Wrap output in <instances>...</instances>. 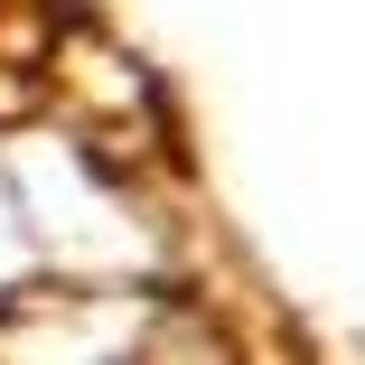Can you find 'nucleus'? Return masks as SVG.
<instances>
[{
    "mask_svg": "<svg viewBox=\"0 0 365 365\" xmlns=\"http://www.w3.org/2000/svg\"><path fill=\"white\" fill-rule=\"evenodd\" d=\"M0 365H253L178 290H29L0 319Z\"/></svg>",
    "mask_w": 365,
    "mask_h": 365,
    "instance_id": "nucleus-1",
    "label": "nucleus"
},
{
    "mask_svg": "<svg viewBox=\"0 0 365 365\" xmlns=\"http://www.w3.org/2000/svg\"><path fill=\"white\" fill-rule=\"evenodd\" d=\"M56 66V0H0V113L47 94Z\"/></svg>",
    "mask_w": 365,
    "mask_h": 365,
    "instance_id": "nucleus-2",
    "label": "nucleus"
}]
</instances>
